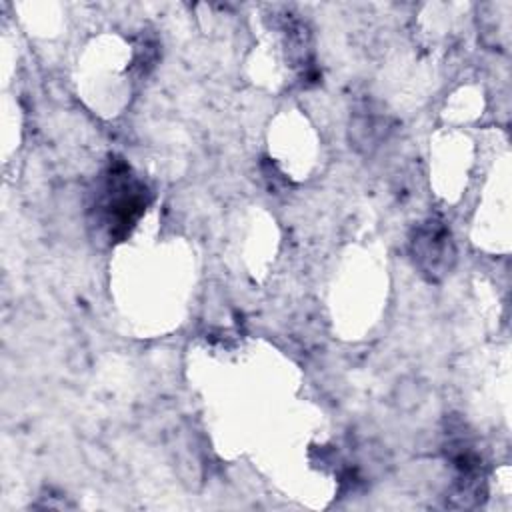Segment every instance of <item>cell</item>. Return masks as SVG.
<instances>
[{
  "label": "cell",
  "instance_id": "obj_1",
  "mask_svg": "<svg viewBox=\"0 0 512 512\" xmlns=\"http://www.w3.org/2000/svg\"><path fill=\"white\" fill-rule=\"evenodd\" d=\"M148 188L122 160H114L102 178L96 194V208L110 230V236H124L148 204Z\"/></svg>",
  "mask_w": 512,
  "mask_h": 512
},
{
  "label": "cell",
  "instance_id": "obj_2",
  "mask_svg": "<svg viewBox=\"0 0 512 512\" xmlns=\"http://www.w3.org/2000/svg\"><path fill=\"white\" fill-rule=\"evenodd\" d=\"M416 266L430 280L442 278L454 264V244L448 228L438 220L420 224L410 240Z\"/></svg>",
  "mask_w": 512,
  "mask_h": 512
}]
</instances>
